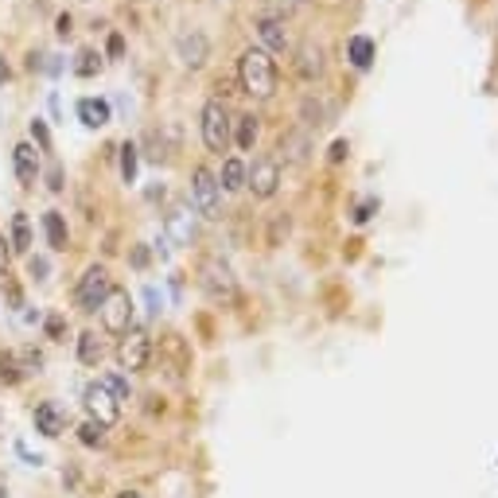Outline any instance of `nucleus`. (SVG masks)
<instances>
[{"label":"nucleus","mask_w":498,"mask_h":498,"mask_svg":"<svg viewBox=\"0 0 498 498\" xmlns=\"http://www.w3.org/2000/svg\"><path fill=\"white\" fill-rule=\"evenodd\" d=\"M55 28H58V35H70V28H75V20H70V12H63V16L55 20Z\"/></svg>","instance_id":"7c9ffc66"},{"label":"nucleus","mask_w":498,"mask_h":498,"mask_svg":"<svg viewBox=\"0 0 498 498\" xmlns=\"http://www.w3.org/2000/svg\"><path fill=\"white\" fill-rule=\"evenodd\" d=\"M0 498H8V491H4V487H0Z\"/></svg>","instance_id":"ea45409f"},{"label":"nucleus","mask_w":498,"mask_h":498,"mask_svg":"<svg viewBox=\"0 0 498 498\" xmlns=\"http://www.w3.org/2000/svg\"><path fill=\"white\" fill-rule=\"evenodd\" d=\"M148 351H152L148 331L129 327L121 335V342H117V362H121V370L137 374V370H145V366H148Z\"/></svg>","instance_id":"0eeeda50"},{"label":"nucleus","mask_w":498,"mask_h":498,"mask_svg":"<svg viewBox=\"0 0 498 498\" xmlns=\"http://www.w3.org/2000/svg\"><path fill=\"white\" fill-rule=\"evenodd\" d=\"M300 70L304 75H319V51H312V47H300Z\"/></svg>","instance_id":"bb28decb"},{"label":"nucleus","mask_w":498,"mask_h":498,"mask_svg":"<svg viewBox=\"0 0 498 498\" xmlns=\"http://www.w3.org/2000/svg\"><path fill=\"white\" fill-rule=\"evenodd\" d=\"M218 187H222V191H242V187H245V164L238 156H230L227 164H222Z\"/></svg>","instance_id":"f3484780"},{"label":"nucleus","mask_w":498,"mask_h":498,"mask_svg":"<svg viewBox=\"0 0 498 498\" xmlns=\"http://www.w3.org/2000/svg\"><path fill=\"white\" fill-rule=\"evenodd\" d=\"M164 230H168V238L175 245H191L195 242V218L187 207H172L168 218H164Z\"/></svg>","instance_id":"9d476101"},{"label":"nucleus","mask_w":498,"mask_h":498,"mask_svg":"<svg viewBox=\"0 0 498 498\" xmlns=\"http://www.w3.org/2000/svg\"><path fill=\"white\" fill-rule=\"evenodd\" d=\"M98 67H102V55H98V51H90V47H86V51L78 55V63H75V70H78L82 78H90V75H93V70H98Z\"/></svg>","instance_id":"a878e982"},{"label":"nucleus","mask_w":498,"mask_h":498,"mask_svg":"<svg viewBox=\"0 0 498 498\" xmlns=\"http://www.w3.org/2000/svg\"><path fill=\"white\" fill-rule=\"evenodd\" d=\"M47 335H63V319H58V316L47 319Z\"/></svg>","instance_id":"f704fd0d"},{"label":"nucleus","mask_w":498,"mask_h":498,"mask_svg":"<svg viewBox=\"0 0 498 498\" xmlns=\"http://www.w3.org/2000/svg\"><path fill=\"white\" fill-rule=\"evenodd\" d=\"M191 195H195V207L203 218H222V187H218V175L210 168L191 172Z\"/></svg>","instance_id":"20e7f679"},{"label":"nucleus","mask_w":498,"mask_h":498,"mask_svg":"<svg viewBox=\"0 0 498 498\" xmlns=\"http://www.w3.org/2000/svg\"><path fill=\"white\" fill-rule=\"evenodd\" d=\"M12 245H16V249H20V253H23V249H28V245H31L28 215H16V218H12Z\"/></svg>","instance_id":"4be33fe9"},{"label":"nucleus","mask_w":498,"mask_h":498,"mask_svg":"<svg viewBox=\"0 0 498 498\" xmlns=\"http://www.w3.org/2000/svg\"><path fill=\"white\" fill-rule=\"evenodd\" d=\"M257 35L265 40L269 51H284V47H289V35H284V23L277 16H261L257 20Z\"/></svg>","instance_id":"4468645a"},{"label":"nucleus","mask_w":498,"mask_h":498,"mask_svg":"<svg viewBox=\"0 0 498 498\" xmlns=\"http://www.w3.org/2000/svg\"><path fill=\"white\" fill-rule=\"evenodd\" d=\"M199 284H203V292L215 304H234V296H238V284H234L230 265L218 261V257H207L203 265H199Z\"/></svg>","instance_id":"f03ea898"},{"label":"nucleus","mask_w":498,"mask_h":498,"mask_svg":"<svg viewBox=\"0 0 498 498\" xmlns=\"http://www.w3.org/2000/svg\"><path fill=\"white\" fill-rule=\"evenodd\" d=\"M82 405H86L90 421L102 424V429H110V424H117V417H121V405H117V397L102 382H93V386L82 389Z\"/></svg>","instance_id":"6e6552de"},{"label":"nucleus","mask_w":498,"mask_h":498,"mask_svg":"<svg viewBox=\"0 0 498 498\" xmlns=\"http://www.w3.org/2000/svg\"><path fill=\"white\" fill-rule=\"evenodd\" d=\"M105 47H110V55H121V35H110V43H105Z\"/></svg>","instance_id":"e433bc0d"},{"label":"nucleus","mask_w":498,"mask_h":498,"mask_svg":"<svg viewBox=\"0 0 498 498\" xmlns=\"http://www.w3.org/2000/svg\"><path fill=\"white\" fill-rule=\"evenodd\" d=\"M133 265H137V269H145V265H148V249H145V245H137V249H133Z\"/></svg>","instance_id":"473e14b6"},{"label":"nucleus","mask_w":498,"mask_h":498,"mask_svg":"<svg viewBox=\"0 0 498 498\" xmlns=\"http://www.w3.org/2000/svg\"><path fill=\"white\" fill-rule=\"evenodd\" d=\"M121 180L137 183V145H121Z\"/></svg>","instance_id":"5701e85b"},{"label":"nucleus","mask_w":498,"mask_h":498,"mask_svg":"<svg viewBox=\"0 0 498 498\" xmlns=\"http://www.w3.org/2000/svg\"><path fill=\"white\" fill-rule=\"evenodd\" d=\"M102 324L105 331H113V335H125L129 327H133V296L125 289H110V296L102 300Z\"/></svg>","instance_id":"423d86ee"},{"label":"nucleus","mask_w":498,"mask_h":498,"mask_svg":"<svg viewBox=\"0 0 498 498\" xmlns=\"http://www.w3.org/2000/svg\"><path fill=\"white\" fill-rule=\"evenodd\" d=\"M35 432H43V436H58L67 429V413L55 405V401H43V405H35Z\"/></svg>","instance_id":"9b49d317"},{"label":"nucleus","mask_w":498,"mask_h":498,"mask_svg":"<svg viewBox=\"0 0 498 498\" xmlns=\"http://www.w3.org/2000/svg\"><path fill=\"white\" fill-rule=\"evenodd\" d=\"M374 210H378V199H366V203H362L359 210H354V222H359V227H362V222H370V218H374Z\"/></svg>","instance_id":"cd10ccee"},{"label":"nucleus","mask_w":498,"mask_h":498,"mask_svg":"<svg viewBox=\"0 0 498 498\" xmlns=\"http://www.w3.org/2000/svg\"><path fill=\"white\" fill-rule=\"evenodd\" d=\"M110 117H113V110H110V102H105V98H82L78 102V121L86 129L110 125Z\"/></svg>","instance_id":"ddd939ff"},{"label":"nucleus","mask_w":498,"mask_h":498,"mask_svg":"<svg viewBox=\"0 0 498 498\" xmlns=\"http://www.w3.org/2000/svg\"><path fill=\"white\" fill-rule=\"evenodd\" d=\"M12 160H16L20 183H35V172H40V156H35V148L31 145H16V148H12Z\"/></svg>","instance_id":"2eb2a0df"},{"label":"nucleus","mask_w":498,"mask_h":498,"mask_svg":"<svg viewBox=\"0 0 498 498\" xmlns=\"http://www.w3.org/2000/svg\"><path fill=\"white\" fill-rule=\"evenodd\" d=\"M245 183L253 187L257 199H272L280 187V164L277 160H257L253 172H245Z\"/></svg>","instance_id":"1a4fd4ad"},{"label":"nucleus","mask_w":498,"mask_h":498,"mask_svg":"<svg viewBox=\"0 0 498 498\" xmlns=\"http://www.w3.org/2000/svg\"><path fill=\"white\" fill-rule=\"evenodd\" d=\"M230 113H227V105L222 102H207L203 105V140H207V148L210 152H227L230 148Z\"/></svg>","instance_id":"39448f33"},{"label":"nucleus","mask_w":498,"mask_h":498,"mask_svg":"<svg viewBox=\"0 0 498 498\" xmlns=\"http://www.w3.org/2000/svg\"><path fill=\"white\" fill-rule=\"evenodd\" d=\"M78 440L86 444V448H102L105 444V429H102V424H93V421H86L78 429Z\"/></svg>","instance_id":"b1692460"},{"label":"nucleus","mask_w":498,"mask_h":498,"mask_svg":"<svg viewBox=\"0 0 498 498\" xmlns=\"http://www.w3.org/2000/svg\"><path fill=\"white\" fill-rule=\"evenodd\" d=\"M78 359L86 362V366H98L105 359V347H102V339L93 335V331H86V335L78 339Z\"/></svg>","instance_id":"6ab92c4d"},{"label":"nucleus","mask_w":498,"mask_h":498,"mask_svg":"<svg viewBox=\"0 0 498 498\" xmlns=\"http://www.w3.org/2000/svg\"><path fill=\"white\" fill-rule=\"evenodd\" d=\"M31 277H35V280L47 277V261H43V257H31Z\"/></svg>","instance_id":"2f4dec72"},{"label":"nucleus","mask_w":498,"mask_h":498,"mask_svg":"<svg viewBox=\"0 0 498 498\" xmlns=\"http://www.w3.org/2000/svg\"><path fill=\"white\" fill-rule=\"evenodd\" d=\"M31 137L40 140V148H51V133H47L43 121H31Z\"/></svg>","instance_id":"c85d7f7f"},{"label":"nucleus","mask_w":498,"mask_h":498,"mask_svg":"<svg viewBox=\"0 0 498 498\" xmlns=\"http://www.w3.org/2000/svg\"><path fill=\"white\" fill-rule=\"evenodd\" d=\"M117 498H140V494H133V491H125V494H117Z\"/></svg>","instance_id":"58836bf2"},{"label":"nucleus","mask_w":498,"mask_h":498,"mask_svg":"<svg viewBox=\"0 0 498 498\" xmlns=\"http://www.w3.org/2000/svg\"><path fill=\"white\" fill-rule=\"evenodd\" d=\"M175 47H180V58L187 67H203L207 63V35L203 31H183L180 40H175Z\"/></svg>","instance_id":"f8f14e48"},{"label":"nucleus","mask_w":498,"mask_h":498,"mask_svg":"<svg viewBox=\"0 0 498 498\" xmlns=\"http://www.w3.org/2000/svg\"><path fill=\"white\" fill-rule=\"evenodd\" d=\"M347 152H351V148H347V140H335V145H331V164H339L342 156H347Z\"/></svg>","instance_id":"c756f323"},{"label":"nucleus","mask_w":498,"mask_h":498,"mask_svg":"<svg viewBox=\"0 0 498 498\" xmlns=\"http://www.w3.org/2000/svg\"><path fill=\"white\" fill-rule=\"evenodd\" d=\"M347 58L359 70H370V63H374V40H370V35H351V40H347Z\"/></svg>","instance_id":"dca6fc26"},{"label":"nucleus","mask_w":498,"mask_h":498,"mask_svg":"<svg viewBox=\"0 0 498 498\" xmlns=\"http://www.w3.org/2000/svg\"><path fill=\"white\" fill-rule=\"evenodd\" d=\"M16 452H20L23 459H28V464H31V467H35V464H43V459H40V456H31V448H28V444H16Z\"/></svg>","instance_id":"72a5a7b5"},{"label":"nucleus","mask_w":498,"mask_h":498,"mask_svg":"<svg viewBox=\"0 0 498 498\" xmlns=\"http://www.w3.org/2000/svg\"><path fill=\"white\" fill-rule=\"evenodd\" d=\"M20 378H23V370H20V359H16V354H0V382H8V386H16L20 382Z\"/></svg>","instance_id":"412c9836"},{"label":"nucleus","mask_w":498,"mask_h":498,"mask_svg":"<svg viewBox=\"0 0 498 498\" xmlns=\"http://www.w3.org/2000/svg\"><path fill=\"white\" fill-rule=\"evenodd\" d=\"M4 245H8V242L0 238V277H4V257H8V249H4Z\"/></svg>","instance_id":"4c0bfd02"},{"label":"nucleus","mask_w":498,"mask_h":498,"mask_svg":"<svg viewBox=\"0 0 498 498\" xmlns=\"http://www.w3.org/2000/svg\"><path fill=\"white\" fill-rule=\"evenodd\" d=\"M113 289V280H110V269L105 265H90L86 272H82V280H78V289H75V300L82 312H98L102 300L110 296Z\"/></svg>","instance_id":"7ed1b4c3"},{"label":"nucleus","mask_w":498,"mask_h":498,"mask_svg":"<svg viewBox=\"0 0 498 498\" xmlns=\"http://www.w3.org/2000/svg\"><path fill=\"white\" fill-rule=\"evenodd\" d=\"M238 82L253 98H272V90H277V63L269 58L265 47H249L238 58Z\"/></svg>","instance_id":"f257e3e1"},{"label":"nucleus","mask_w":498,"mask_h":498,"mask_svg":"<svg viewBox=\"0 0 498 498\" xmlns=\"http://www.w3.org/2000/svg\"><path fill=\"white\" fill-rule=\"evenodd\" d=\"M234 129H238V148H253V140H257V117L253 113H242L238 121H234Z\"/></svg>","instance_id":"aec40b11"},{"label":"nucleus","mask_w":498,"mask_h":498,"mask_svg":"<svg viewBox=\"0 0 498 498\" xmlns=\"http://www.w3.org/2000/svg\"><path fill=\"white\" fill-rule=\"evenodd\" d=\"M47 180H51V191H63V172H58V168H51V175H47Z\"/></svg>","instance_id":"c9c22d12"},{"label":"nucleus","mask_w":498,"mask_h":498,"mask_svg":"<svg viewBox=\"0 0 498 498\" xmlns=\"http://www.w3.org/2000/svg\"><path fill=\"white\" fill-rule=\"evenodd\" d=\"M43 230H47V242H51V249H67V222L58 210H47L43 215Z\"/></svg>","instance_id":"a211bd4d"},{"label":"nucleus","mask_w":498,"mask_h":498,"mask_svg":"<svg viewBox=\"0 0 498 498\" xmlns=\"http://www.w3.org/2000/svg\"><path fill=\"white\" fill-rule=\"evenodd\" d=\"M102 386H105V389H110V394L117 397V405H121V401H129V378H125V374H110Z\"/></svg>","instance_id":"393cba45"}]
</instances>
